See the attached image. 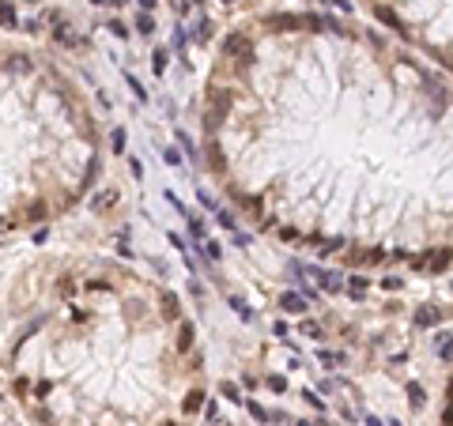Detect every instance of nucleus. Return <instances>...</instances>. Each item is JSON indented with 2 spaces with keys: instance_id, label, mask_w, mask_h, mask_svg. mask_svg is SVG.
I'll return each instance as SVG.
<instances>
[{
  "instance_id": "nucleus-4",
  "label": "nucleus",
  "mask_w": 453,
  "mask_h": 426,
  "mask_svg": "<svg viewBox=\"0 0 453 426\" xmlns=\"http://www.w3.org/2000/svg\"><path fill=\"white\" fill-rule=\"evenodd\" d=\"M435 321H438V309L435 306H419L416 309V324H419V328H431Z\"/></svg>"
},
{
  "instance_id": "nucleus-2",
  "label": "nucleus",
  "mask_w": 453,
  "mask_h": 426,
  "mask_svg": "<svg viewBox=\"0 0 453 426\" xmlns=\"http://www.w3.org/2000/svg\"><path fill=\"white\" fill-rule=\"evenodd\" d=\"M435 351H438V358H442V362H450L453 358V336H435Z\"/></svg>"
},
{
  "instance_id": "nucleus-15",
  "label": "nucleus",
  "mask_w": 453,
  "mask_h": 426,
  "mask_svg": "<svg viewBox=\"0 0 453 426\" xmlns=\"http://www.w3.org/2000/svg\"><path fill=\"white\" fill-rule=\"evenodd\" d=\"M189 230H193V238H197V241H204L208 226H204V222H200V219H189Z\"/></svg>"
},
{
  "instance_id": "nucleus-5",
  "label": "nucleus",
  "mask_w": 453,
  "mask_h": 426,
  "mask_svg": "<svg viewBox=\"0 0 453 426\" xmlns=\"http://www.w3.org/2000/svg\"><path fill=\"white\" fill-rule=\"evenodd\" d=\"M0 23H4V26H11V30L19 26V15H15V8H11L8 0H0Z\"/></svg>"
},
{
  "instance_id": "nucleus-19",
  "label": "nucleus",
  "mask_w": 453,
  "mask_h": 426,
  "mask_svg": "<svg viewBox=\"0 0 453 426\" xmlns=\"http://www.w3.org/2000/svg\"><path fill=\"white\" fill-rule=\"evenodd\" d=\"M231 306H234V313H238V317H242V321H253V313H249V309H246V306H242V302H238V298H231Z\"/></svg>"
},
{
  "instance_id": "nucleus-29",
  "label": "nucleus",
  "mask_w": 453,
  "mask_h": 426,
  "mask_svg": "<svg viewBox=\"0 0 453 426\" xmlns=\"http://www.w3.org/2000/svg\"><path fill=\"white\" fill-rule=\"evenodd\" d=\"M299 426H314V423H299Z\"/></svg>"
},
{
  "instance_id": "nucleus-25",
  "label": "nucleus",
  "mask_w": 453,
  "mask_h": 426,
  "mask_svg": "<svg viewBox=\"0 0 453 426\" xmlns=\"http://www.w3.org/2000/svg\"><path fill=\"white\" fill-rule=\"evenodd\" d=\"M110 30H113V34H117V38H125V34H128V30H125V23H117V19H113V23H110Z\"/></svg>"
},
{
  "instance_id": "nucleus-17",
  "label": "nucleus",
  "mask_w": 453,
  "mask_h": 426,
  "mask_svg": "<svg viewBox=\"0 0 453 426\" xmlns=\"http://www.w3.org/2000/svg\"><path fill=\"white\" fill-rule=\"evenodd\" d=\"M166 60H170V53H166V49H155V60H151L155 72H163V68H166Z\"/></svg>"
},
{
  "instance_id": "nucleus-14",
  "label": "nucleus",
  "mask_w": 453,
  "mask_h": 426,
  "mask_svg": "<svg viewBox=\"0 0 453 426\" xmlns=\"http://www.w3.org/2000/svg\"><path fill=\"white\" fill-rule=\"evenodd\" d=\"M450 260H453V253H450V249H446V253H438L435 260H431V272H442V268L450 264Z\"/></svg>"
},
{
  "instance_id": "nucleus-8",
  "label": "nucleus",
  "mask_w": 453,
  "mask_h": 426,
  "mask_svg": "<svg viewBox=\"0 0 453 426\" xmlns=\"http://www.w3.org/2000/svg\"><path fill=\"white\" fill-rule=\"evenodd\" d=\"M314 275L321 279V287H325V290H340V275H336V272H314Z\"/></svg>"
},
{
  "instance_id": "nucleus-21",
  "label": "nucleus",
  "mask_w": 453,
  "mask_h": 426,
  "mask_svg": "<svg viewBox=\"0 0 453 426\" xmlns=\"http://www.w3.org/2000/svg\"><path fill=\"white\" fill-rule=\"evenodd\" d=\"M215 219H219L223 226H227V230H234V215H231V212H219V215H215Z\"/></svg>"
},
{
  "instance_id": "nucleus-30",
  "label": "nucleus",
  "mask_w": 453,
  "mask_h": 426,
  "mask_svg": "<svg viewBox=\"0 0 453 426\" xmlns=\"http://www.w3.org/2000/svg\"><path fill=\"white\" fill-rule=\"evenodd\" d=\"M393 426H401V423H393Z\"/></svg>"
},
{
  "instance_id": "nucleus-6",
  "label": "nucleus",
  "mask_w": 453,
  "mask_h": 426,
  "mask_svg": "<svg viewBox=\"0 0 453 426\" xmlns=\"http://www.w3.org/2000/svg\"><path fill=\"white\" fill-rule=\"evenodd\" d=\"M246 411L257 419V423H272V411H265V408H261L257 400H249V404H246Z\"/></svg>"
},
{
  "instance_id": "nucleus-16",
  "label": "nucleus",
  "mask_w": 453,
  "mask_h": 426,
  "mask_svg": "<svg viewBox=\"0 0 453 426\" xmlns=\"http://www.w3.org/2000/svg\"><path fill=\"white\" fill-rule=\"evenodd\" d=\"M302 336H310V340H321V324L306 321V324H302Z\"/></svg>"
},
{
  "instance_id": "nucleus-24",
  "label": "nucleus",
  "mask_w": 453,
  "mask_h": 426,
  "mask_svg": "<svg viewBox=\"0 0 453 426\" xmlns=\"http://www.w3.org/2000/svg\"><path fill=\"white\" fill-rule=\"evenodd\" d=\"M163 159H166V166H178V162H181V159H178V151H170V147L163 151Z\"/></svg>"
},
{
  "instance_id": "nucleus-23",
  "label": "nucleus",
  "mask_w": 453,
  "mask_h": 426,
  "mask_svg": "<svg viewBox=\"0 0 453 426\" xmlns=\"http://www.w3.org/2000/svg\"><path fill=\"white\" fill-rule=\"evenodd\" d=\"M280 238H283V241H295V238H299V230H295V226H283Z\"/></svg>"
},
{
  "instance_id": "nucleus-10",
  "label": "nucleus",
  "mask_w": 453,
  "mask_h": 426,
  "mask_svg": "<svg viewBox=\"0 0 453 426\" xmlns=\"http://www.w3.org/2000/svg\"><path fill=\"white\" fill-rule=\"evenodd\" d=\"M110 151L113 155L125 151V128H113V132H110Z\"/></svg>"
},
{
  "instance_id": "nucleus-22",
  "label": "nucleus",
  "mask_w": 453,
  "mask_h": 426,
  "mask_svg": "<svg viewBox=\"0 0 453 426\" xmlns=\"http://www.w3.org/2000/svg\"><path fill=\"white\" fill-rule=\"evenodd\" d=\"M268 389H272V392H283V389H287V381H283V377H268Z\"/></svg>"
},
{
  "instance_id": "nucleus-20",
  "label": "nucleus",
  "mask_w": 453,
  "mask_h": 426,
  "mask_svg": "<svg viewBox=\"0 0 453 426\" xmlns=\"http://www.w3.org/2000/svg\"><path fill=\"white\" fill-rule=\"evenodd\" d=\"M219 392H223V396H227V400H238V389H234V385H227V381L219 385Z\"/></svg>"
},
{
  "instance_id": "nucleus-26",
  "label": "nucleus",
  "mask_w": 453,
  "mask_h": 426,
  "mask_svg": "<svg viewBox=\"0 0 453 426\" xmlns=\"http://www.w3.org/2000/svg\"><path fill=\"white\" fill-rule=\"evenodd\" d=\"M204 253L212 256V260H219V256H223V253H219V245H215V241H208V249H204Z\"/></svg>"
},
{
  "instance_id": "nucleus-32",
  "label": "nucleus",
  "mask_w": 453,
  "mask_h": 426,
  "mask_svg": "<svg viewBox=\"0 0 453 426\" xmlns=\"http://www.w3.org/2000/svg\"><path fill=\"white\" fill-rule=\"evenodd\" d=\"M223 4H227V0H223Z\"/></svg>"
},
{
  "instance_id": "nucleus-12",
  "label": "nucleus",
  "mask_w": 453,
  "mask_h": 426,
  "mask_svg": "<svg viewBox=\"0 0 453 426\" xmlns=\"http://www.w3.org/2000/svg\"><path fill=\"white\" fill-rule=\"evenodd\" d=\"M348 294H351V298H363V294H367V279H363V275H355V279L348 283Z\"/></svg>"
},
{
  "instance_id": "nucleus-33",
  "label": "nucleus",
  "mask_w": 453,
  "mask_h": 426,
  "mask_svg": "<svg viewBox=\"0 0 453 426\" xmlns=\"http://www.w3.org/2000/svg\"><path fill=\"white\" fill-rule=\"evenodd\" d=\"M197 4H200V0H197Z\"/></svg>"
},
{
  "instance_id": "nucleus-11",
  "label": "nucleus",
  "mask_w": 453,
  "mask_h": 426,
  "mask_svg": "<svg viewBox=\"0 0 453 426\" xmlns=\"http://www.w3.org/2000/svg\"><path fill=\"white\" fill-rule=\"evenodd\" d=\"M151 30H155V19L147 15V11H140L136 15V34H151Z\"/></svg>"
},
{
  "instance_id": "nucleus-1",
  "label": "nucleus",
  "mask_w": 453,
  "mask_h": 426,
  "mask_svg": "<svg viewBox=\"0 0 453 426\" xmlns=\"http://www.w3.org/2000/svg\"><path fill=\"white\" fill-rule=\"evenodd\" d=\"M87 132L64 79L34 53L0 49V226L60 215L91 189L94 155H68Z\"/></svg>"
},
{
  "instance_id": "nucleus-3",
  "label": "nucleus",
  "mask_w": 453,
  "mask_h": 426,
  "mask_svg": "<svg viewBox=\"0 0 453 426\" xmlns=\"http://www.w3.org/2000/svg\"><path fill=\"white\" fill-rule=\"evenodd\" d=\"M280 306L287 309V313H302V309H306V298H302V294H280Z\"/></svg>"
},
{
  "instance_id": "nucleus-18",
  "label": "nucleus",
  "mask_w": 453,
  "mask_h": 426,
  "mask_svg": "<svg viewBox=\"0 0 453 426\" xmlns=\"http://www.w3.org/2000/svg\"><path fill=\"white\" fill-rule=\"evenodd\" d=\"M408 392H412V408H423V389H419V385H408Z\"/></svg>"
},
{
  "instance_id": "nucleus-31",
  "label": "nucleus",
  "mask_w": 453,
  "mask_h": 426,
  "mask_svg": "<svg viewBox=\"0 0 453 426\" xmlns=\"http://www.w3.org/2000/svg\"><path fill=\"white\" fill-rule=\"evenodd\" d=\"M166 426H174V423H166Z\"/></svg>"
},
{
  "instance_id": "nucleus-7",
  "label": "nucleus",
  "mask_w": 453,
  "mask_h": 426,
  "mask_svg": "<svg viewBox=\"0 0 453 426\" xmlns=\"http://www.w3.org/2000/svg\"><path fill=\"white\" fill-rule=\"evenodd\" d=\"M178 144L185 147V155H189V159H193V162H200V151H197V144L189 140V132H178Z\"/></svg>"
},
{
  "instance_id": "nucleus-28",
  "label": "nucleus",
  "mask_w": 453,
  "mask_h": 426,
  "mask_svg": "<svg viewBox=\"0 0 453 426\" xmlns=\"http://www.w3.org/2000/svg\"><path fill=\"white\" fill-rule=\"evenodd\" d=\"M367 426H382V419H378V415H370V419H367Z\"/></svg>"
},
{
  "instance_id": "nucleus-27",
  "label": "nucleus",
  "mask_w": 453,
  "mask_h": 426,
  "mask_svg": "<svg viewBox=\"0 0 453 426\" xmlns=\"http://www.w3.org/2000/svg\"><path fill=\"white\" fill-rule=\"evenodd\" d=\"M155 4H159V0H140V8H144V11H151Z\"/></svg>"
},
{
  "instance_id": "nucleus-9",
  "label": "nucleus",
  "mask_w": 453,
  "mask_h": 426,
  "mask_svg": "<svg viewBox=\"0 0 453 426\" xmlns=\"http://www.w3.org/2000/svg\"><path fill=\"white\" fill-rule=\"evenodd\" d=\"M200 408H204V392L197 389V392H189V396H185V411L193 415V411H200Z\"/></svg>"
},
{
  "instance_id": "nucleus-13",
  "label": "nucleus",
  "mask_w": 453,
  "mask_h": 426,
  "mask_svg": "<svg viewBox=\"0 0 453 426\" xmlns=\"http://www.w3.org/2000/svg\"><path fill=\"white\" fill-rule=\"evenodd\" d=\"M317 358H321L325 366H340L344 362V355H336V351H317Z\"/></svg>"
}]
</instances>
